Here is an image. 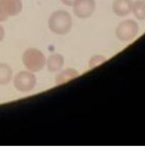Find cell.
<instances>
[{
    "label": "cell",
    "instance_id": "cell-1",
    "mask_svg": "<svg viewBox=\"0 0 145 148\" xmlns=\"http://www.w3.org/2000/svg\"><path fill=\"white\" fill-rule=\"evenodd\" d=\"M72 27V16L65 10H57L53 12L49 19V29L55 34H67L71 30Z\"/></svg>",
    "mask_w": 145,
    "mask_h": 148
},
{
    "label": "cell",
    "instance_id": "cell-2",
    "mask_svg": "<svg viewBox=\"0 0 145 148\" xmlns=\"http://www.w3.org/2000/svg\"><path fill=\"white\" fill-rule=\"evenodd\" d=\"M23 62L29 71L37 72L44 67L46 59L43 52L37 49L30 48L23 53Z\"/></svg>",
    "mask_w": 145,
    "mask_h": 148
},
{
    "label": "cell",
    "instance_id": "cell-3",
    "mask_svg": "<svg viewBox=\"0 0 145 148\" xmlns=\"http://www.w3.org/2000/svg\"><path fill=\"white\" fill-rule=\"evenodd\" d=\"M37 83V79L32 72L21 71L15 75L14 87L21 92H28L34 89Z\"/></svg>",
    "mask_w": 145,
    "mask_h": 148
},
{
    "label": "cell",
    "instance_id": "cell-4",
    "mask_svg": "<svg viewBox=\"0 0 145 148\" xmlns=\"http://www.w3.org/2000/svg\"><path fill=\"white\" fill-rule=\"evenodd\" d=\"M138 29V25L134 20H127L118 24L116 30V35L121 41H129L137 36Z\"/></svg>",
    "mask_w": 145,
    "mask_h": 148
},
{
    "label": "cell",
    "instance_id": "cell-5",
    "mask_svg": "<svg viewBox=\"0 0 145 148\" xmlns=\"http://www.w3.org/2000/svg\"><path fill=\"white\" fill-rule=\"evenodd\" d=\"M23 10L21 0H0V22L20 14Z\"/></svg>",
    "mask_w": 145,
    "mask_h": 148
},
{
    "label": "cell",
    "instance_id": "cell-6",
    "mask_svg": "<svg viewBox=\"0 0 145 148\" xmlns=\"http://www.w3.org/2000/svg\"><path fill=\"white\" fill-rule=\"evenodd\" d=\"M74 13L77 17L85 19L91 17L96 8L95 0H77L73 5Z\"/></svg>",
    "mask_w": 145,
    "mask_h": 148
},
{
    "label": "cell",
    "instance_id": "cell-7",
    "mask_svg": "<svg viewBox=\"0 0 145 148\" xmlns=\"http://www.w3.org/2000/svg\"><path fill=\"white\" fill-rule=\"evenodd\" d=\"M132 7V0H114L112 8L117 16L124 17L131 12Z\"/></svg>",
    "mask_w": 145,
    "mask_h": 148
},
{
    "label": "cell",
    "instance_id": "cell-8",
    "mask_svg": "<svg viewBox=\"0 0 145 148\" xmlns=\"http://www.w3.org/2000/svg\"><path fill=\"white\" fill-rule=\"evenodd\" d=\"M48 70L51 72H56L61 70L64 64V59L63 56L59 53L51 54L46 61Z\"/></svg>",
    "mask_w": 145,
    "mask_h": 148
},
{
    "label": "cell",
    "instance_id": "cell-9",
    "mask_svg": "<svg viewBox=\"0 0 145 148\" xmlns=\"http://www.w3.org/2000/svg\"><path fill=\"white\" fill-rule=\"evenodd\" d=\"M79 77V72L75 69H67L64 70L60 74L56 76V84L58 85H63V84L68 82L72 79H75Z\"/></svg>",
    "mask_w": 145,
    "mask_h": 148
},
{
    "label": "cell",
    "instance_id": "cell-10",
    "mask_svg": "<svg viewBox=\"0 0 145 148\" xmlns=\"http://www.w3.org/2000/svg\"><path fill=\"white\" fill-rule=\"evenodd\" d=\"M12 70L8 64L0 63V85H6L11 81Z\"/></svg>",
    "mask_w": 145,
    "mask_h": 148
},
{
    "label": "cell",
    "instance_id": "cell-11",
    "mask_svg": "<svg viewBox=\"0 0 145 148\" xmlns=\"http://www.w3.org/2000/svg\"><path fill=\"white\" fill-rule=\"evenodd\" d=\"M133 12L136 17L140 20L145 19V1L144 0H137L133 4Z\"/></svg>",
    "mask_w": 145,
    "mask_h": 148
},
{
    "label": "cell",
    "instance_id": "cell-12",
    "mask_svg": "<svg viewBox=\"0 0 145 148\" xmlns=\"http://www.w3.org/2000/svg\"><path fill=\"white\" fill-rule=\"evenodd\" d=\"M105 60H106L105 57H104L103 56H101V55H95V56H93L91 58L89 62V67L90 69L96 67V66H99L101 64L104 63L105 62Z\"/></svg>",
    "mask_w": 145,
    "mask_h": 148
},
{
    "label": "cell",
    "instance_id": "cell-13",
    "mask_svg": "<svg viewBox=\"0 0 145 148\" xmlns=\"http://www.w3.org/2000/svg\"><path fill=\"white\" fill-rule=\"evenodd\" d=\"M76 1L77 0H61V1L66 6H73Z\"/></svg>",
    "mask_w": 145,
    "mask_h": 148
},
{
    "label": "cell",
    "instance_id": "cell-14",
    "mask_svg": "<svg viewBox=\"0 0 145 148\" xmlns=\"http://www.w3.org/2000/svg\"><path fill=\"white\" fill-rule=\"evenodd\" d=\"M4 35H5V33H4V27L0 25V42L3 40L4 38Z\"/></svg>",
    "mask_w": 145,
    "mask_h": 148
}]
</instances>
